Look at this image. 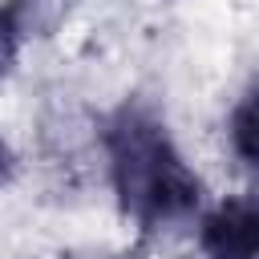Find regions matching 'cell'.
<instances>
[{
  "label": "cell",
  "mask_w": 259,
  "mask_h": 259,
  "mask_svg": "<svg viewBox=\"0 0 259 259\" xmlns=\"http://www.w3.org/2000/svg\"><path fill=\"white\" fill-rule=\"evenodd\" d=\"M97 138H101L117 210L138 227L142 239L162 235L198 214L202 178L194 174L166 117L150 101L142 97L117 101L101 117Z\"/></svg>",
  "instance_id": "1"
},
{
  "label": "cell",
  "mask_w": 259,
  "mask_h": 259,
  "mask_svg": "<svg viewBox=\"0 0 259 259\" xmlns=\"http://www.w3.org/2000/svg\"><path fill=\"white\" fill-rule=\"evenodd\" d=\"M198 259H259V190L227 194L198 214Z\"/></svg>",
  "instance_id": "2"
},
{
  "label": "cell",
  "mask_w": 259,
  "mask_h": 259,
  "mask_svg": "<svg viewBox=\"0 0 259 259\" xmlns=\"http://www.w3.org/2000/svg\"><path fill=\"white\" fill-rule=\"evenodd\" d=\"M227 142H231V154L243 162V170L259 178V81L235 101L227 117Z\"/></svg>",
  "instance_id": "3"
},
{
  "label": "cell",
  "mask_w": 259,
  "mask_h": 259,
  "mask_svg": "<svg viewBox=\"0 0 259 259\" xmlns=\"http://www.w3.org/2000/svg\"><path fill=\"white\" fill-rule=\"evenodd\" d=\"M24 45V8L20 4H0V81L16 69Z\"/></svg>",
  "instance_id": "4"
},
{
  "label": "cell",
  "mask_w": 259,
  "mask_h": 259,
  "mask_svg": "<svg viewBox=\"0 0 259 259\" xmlns=\"http://www.w3.org/2000/svg\"><path fill=\"white\" fill-rule=\"evenodd\" d=\"M16 170H20V158H16V150H12V142L0 134V190L4 186H12V178H16Z\"/></svg>",
  "instance_id": "5"
},
{
  "label": "cell",
  "mask_w": 259,
  "mask_h": 259,
  "mask_svg": "<svg viewBox=\"0 0 259 259\" xmlns=\"http://www.w3.org/2000/svg\"><path fill=\"white\" fill-rule=\"evenodd\" d=\"M69 259H77V255H69ZM97 259H146V255H142V247H134V251H117V255H97Z\"/></svg>",
  "instance_id": "6"
}]
</instances>
